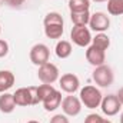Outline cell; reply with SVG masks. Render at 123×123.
Listing matches in <instances>:
<instances>
[{
	"instance_id": "obj_1",
	"label": "cell",
	"mask_w": 123,
	"mask_h": 123,
	"mask_svg": "<svg viewBox=\"0 0 123 123\" xmlns=\"http://www.w3.org/2000/svg\"><path fill=\"white\" fill-rule=\"evenodd\" d=\"M79 99H80L82 105H85L87 109H96V107H100L103 94L94 86H85L80 90V97Z\"/></svg>"
},
{
	"instance_id": "obj_2",
	"label": "cell",
	"mask_w": 123,
	"mask_h": 123,
	"mask_svg": "<svg viewBox=\"0 0 123 123\" xmlns=\"http://www.w3.org/2000/svg\"><path fill=\"white\" fill-rule=\"evenodd\" d=\"M13 97L16 106H31L39 103L36 87H20L16 90V93H13Z\"/></svg>"
},
{
	"instance_id": "obj_3",
	"label": "cell",
	"mask_w": 123,
	"mask_h": 123,
	"mask_svg": "<svg viewBox=\"0 0 123 123\" xmlns=\"http://www.w3.org/2000/svg\"><path fill=\"white\" fill-rule=\"evenodd\" d=\"M92 77L94 80V83L97 86H100V87H109L113 83V80H115V74H113L112 67H109L106 64L94 67Z\"/></svg>"
},
{
	"instance_id": "obj_4",
	"label": "cell",
	"mask_w": 123,
	"mask_h": 123,
	"mask_svg": "<svg viewBox=\"0 0 123 123\" xmlns=\"http://www.w3.org/2000/svg\"><path fill=\"white\" fill-rule=\"evenodd\" d=\"M37 77L42 83L44 85H53L57 79H59V69L56 64L47 62L42 66H39V72H37Z\"/></svg>"
},
{
	"instance_id": "obj_5",
	"label": "cell",
	"mask_w": 123,
	"mask_h": 123,
	"mask_svg": "<svg viewBox=\"0 0 123 123\" xmlns=\"http://www.w3.org/2000/svg\"><path fill=\"white\" fill-rule=\"evenodd\" d=\"M70 39L79 47H86L92 43V34L89 27L86 26H73L70 31Z\"/></svg>"
},
{
	"instance_id": "obj_6",
	"label": "cell",
	"mask_w": 123,
	"mask_h": 123,
	"mask_svg": "<svg viewBox=\"0 0 123 123\" xmlns=\"http://www.w3.org/2000/svg\"><path fill=\"white\" fill-rule=\"evenodd\" d=\"M30 62L36 66H42L44 63L49 62V57H50V50L46 44L43 43H37L34 44L30 49Z\"/></svg>"
},
{
	"instance_id": "obj_7",
	"label": "cell",
	"mask_w": 123,
	"mask_h": 123,
	"mask_svg": "<svg viewBox=\"0 0 123 123\" xmlns=\"http://www.w3.org/2000/svg\"><path fill=\"white\" fill-rule=\"evenodd\" d=\"M89 27L93 31L97 33H105L110 27V19L106 13L103 12H96L90 14V20H89Z\"/></svg>"
},
{
	"instance_id": "obj_8",
	"label": "cell",
	"mask_w": 123,
	"mask_h": 123,
	"mask_svg": "<svg viewBox=\"0 0 123 123\" xmlns=\"http://www.w3.org/2000/svg\"><path fill=\"white\" fill-rule=\"evenodd\" d=\"M100 109L106 116H115L122 109V103H120V100L117 99L116 94H107L102 99Z\"/></svg>"
},
{
	"instance_id": "obj_9",
	"label": "cell",
	"mask_w": 123,
	"mask_h": 123,
	"mask_svg": "<svg viewBox=\"0 0 123 123\" xmlns=\"http://www.w3.org/2000/svg\"><path fill=\"white\" fill-rule=\"evenodd\" d=\"M62 109L66 116H77L82 112V102L79 97L70 94L62 100Z\"/></svg>"
},
{
	"instance_id": "obj_10",
	"label": "cell",
	"mask_w": 123,
	"mask_h": 123,
	"mask_svg": "<svg viewBox=\"0 0 123 123\" xmlns=\"http://www.w3.org/2000/svg\"><path fill=\"white\" fill-rule=\"evenodd\" d=\"M59 83H60L62 90L66 92V93H69V94H73V93L79 89V86H80L79 77H77L76 74H73V73H66V74H63L60 79H59Z\"/></svg>"
},
{
	"instance_id": "obj_11",
	"label": "cell",
	"mask_w": 123,
	"mask_h": 123,
	"mask_svg": "<svg viewBox=\"0 0 123 123\" xmlns=\"http://www.w3.org/2000/svg\"><path fill=\"white\" fill-rule=\"evenodd\" d=\"M86 60L94 67L102 66L106 62V52L99 49V47H96L94 44H90L87 47V50H86Z\"/></svg>"
},
{
	"instance_id": "obj_12",
	"label": "cell",
	"mask_w": 123,
	"mask_h": 123,
	"mask_svg": "<svg viewBox=\"0 0 123 123\" xmlns=\"http://www.w3.org/2000/svg\"><path fill=\"white\" fill-rule=\"evenodd\" d=\"M42 103H43L46 112H53V110H56V109L62 105V93L59 92V90H55L50 96H47Z\"/></svg>"
},
{
	"instance_id": "obj_13",
	"label": "cell",
	"mask_w": 123,
	"mask_h": 123,
	"mask_svg": "<svg viewBox=\"0 0 123 123\" xmlns=\"http://www.w3.org/2000/svg\"><path fill=\"white\" fill-rule=\"evenodd\" d=\"M16 109V102H14V97L12 93H1L0 96V112L1 113H12L13 110Z\"/></svg>"
},
{
	"instance_id": "obj_14",
	"label": "cell",
	"mask_w": 123,
	"mask_h": 123,
	"mask_svg": "<svg viewBox=\"0 0 123 123\" xmlns=\"http://www.w3.org/2000/svg\"><path fill=\"white\" fill-rule=\"evenodd\" d=\"M14 85V74L10 70H0V93L7 92Z\"/></svg>"
},
{
	"instance_id": "obj_15",
	"label": "cell",
	"mask_w": 123,
	"mask_h": 123,
	"mask_svg": "<svg viewBox=\"0 0 123 123\" xmlns=\"http://www.w3.org/2000/svg\"><path fill=\"white\" fill-rule=\"evenodd\" d=\"M73 52V47H72V43L67 42V40H60L57 42L56 44V49H55V53L59 59H67Z\"/></svg>"
},
{
	"instance_id": "obj_16",
	"label": "cell",
	"mask_w": 123,
	"mask_h": 123,
	"mask_svg": "<svg viewBox=\"0 0 123 123\" xmlns=\"http://www.w3.org/2000/svg\"><path fill=\"white\" fill-rule=\"evenodd\" d=\"M70 20L73 26H87L90 20V13L89 10L86 12H73L70 13Z\"/></svg>"
},
{
	"instance_id": "obj_17",
	"label": "cell",
	"mask_w": 123,
	"mask_h": 123,
	"mask_svg": "<svg viewBox=\"0 0 123 123\" xmlns=\"http://www.w3.org/2000/svg\"><path fill=\"white\" fill-rule=\"evenodd\" d=\"M92 44H94L96 47H99V49L106 52L109 49V46H110V39L105 33H97L94 37H92Z\"/></svg>"
},
{
	"instance_id": "obj_18",
	"label": "cell",
	"mask_w": 123,
	"mask_h": 123,
	"mask_svg": "<svg viewBox=\"0 0 123 123\" xmlns=\"http://www.w3.org/2000/svg\"><path fill=\"white\" fill-rule=\"evenodd\" d=\"M90 7V0H69L70 13L73 12H86Z\"/></svg>"
},
{
	"instance_id": "obj_19",
	"label": "cell",
	"mask_w": 123,
	"mask_h": 123,
	"mask_svg": "<svg viewBox=\"0 0 123 123\" xmlns=\"http://www.w3.org/2000/svg\"><path fill=\"white\" fill-rule=\"evenodd\" d=\"M44 34L49 39H60L63 34V25H47L44 26Z\"/></svg>"
},
{
	"instance_id": "obj_20",
	"label": "cell",
	"mask_w": 123,
	"mask_h": 123,
	"mask_svg": "<svg viewBox=\"0 0 123 123\" xmlns=\"http://www.w3.org/2000/svg\"><path fill=\"white\" fill-rule=\"evenodd\" d=\"M107 12L112 16L123 14V0H107Z\"/></svg>"
},
{
	"instance_id": "obj_21",
	"label": "cell",
	"mask_w": 123,
	"mask_h": 123,
	"mask_svg": "<svg viewBox=\"0 0 123 123\" xmlns=\"http://www.w3.org/2000/svg\"><path fill=\"white\" fill-rule=\"evenodd\" d=\"M36 90H37V99H39V103H40V102H43L47 96H50L56 89L53 87V85H44V83H43V85L37 86Z\"/></svg>"
},
{
	"instance_id": "obj_22",
	"label": "cell",
	"mask_w": 123,
	"mask_h": 123,
	"mask_svg": "<svg viewBox=\"0 0 123 123\" xmlns=\"http://www.w3.org/2000/svg\"><path fill=\"white\" fill-rule=\"evenodd\" d=\"M43 25L44 26H47V25H63V17L57 12H50V13H47L44 16Z\"/></svg>"
},
{
	"instance_id": "obj_23",
	"label": "cell",
	"mask_w": 123,
	"mask_h": 123,
	"mask_svg": "<svg viewBox=\"0 0 123 123\" xmlns=\"http://www.w3.org/2000/svg\"><path fill=\"white\" fill-rule=\"evenodd\" d=\"M85 123H103V117L97 113H90V115L86 116Z\"/></svg>"
},
{
	"instance_id": "obj_24",
	"label": "cell",
	"mask_w": 123,
	"mask_h": 123,
	"mask_svg": "<svg viewBox=\"0 0 123 123\" xmlns=\"http://www.w3.org/2000/svg\"><path fill=\"white\" fill-rule=\"evenodd\" d=\"M50 123H70L69 122V119H67V116L66 115H55L52 119H50Z\"/></svg>"
},
{
	"instance_id": "obj_25",
	"label": "cell",
	"mask_w": 123,
	"mask_h": 123,
	"mask_svg": "<svg viewBox=\"0 0 123 123\" xmlns=\"http://www.w3.org/2000/svg\"><path fill=\"white\" fill-rule=\"evenodd\" d=\"M9 53V43L3 39H0V57H4L7 56Z\"/></svg>"
},
{
	"instance_id": "obj_26",
	"label": "cell",
	"mask_w": 123,
	"mask_h": 123,
	"mask_svg": "<svg viewBox=\"0 0 123 123\" xmlns=\"http://www.w3.org/2000/svg\"><path fill=\"white\" fill-rule=\"evenodd\" d=\"M25 1H26V0H9L7 4L12 6V7H19V6H22Z\"/></svg>"
},
{
	"instance_id": "obj_27",
	"label": "cell",
	"mask_w": 123,
	"mask_h": 123,
	"mask_svg": "<svg viewBox=\"0 0 123 123\" xmlns=\"http://www.w3.org/2000/svg\"><path fill=\"white\" fill-rule=\"evenodd\" d=\"M116 96H117V99L120 100V103H122V106H123V87L119 90V92H117V94H116Z\"/></svg>"
},
{
	"instance_id": "obj_28",
	"label": "cell",
	"mask_w": 123,
	"mask_h": 123,
	"mask_svg": "<svg viewBox=\"0 0 123 123\" xmlns=\"http://www.w3.org/2000/svg\"><path fill=\"white\" fill-rule=\"evenodd\" d=\"M93 1H96V3H103V1H107V0H93Z\"/></svg>"
},
{
	"instance_id": "obj_29",
	"label": "cell",
	"mask_w": 123,
	"mask_h": 123,
	"mask_svg": "<svg viewBox=\"0 0 123 123\" xmlns=\"http://www.w3.org/2000/svg\"><path fill=\"white\" fill-rule=\"evenodd\" d=\"M27 123H40V122H37V120H29Z\"/></svg>"
},
{
	"instance_id": "obj_30",
	"label": "cell",
	"mask_w": 123,
	"mask_h": 123,
	"mask_svg": "<svg viewBox=\"0 0 123 123\" xmlns=\"http://www.w3.org/2000/svg\"><path fill=\"white\" fill-rule=\"evenodd\" d=\"M103 123H112L110 120H107V119H103Z\"/></svg>"
},
{
	"instance_id": "obj_31",
	"label": "cell",
	"mask_w": 123,
	"mask_h": 123,
	"mask_svg": "<svg viewBox=\"0 0 123 123\" xmlns=\"http://www.w3.org/2000/svg\"><path fill=\"white\" fill-rule=\"evenodd\" d=\"M120 123H123V112H122V115H120Z\"/></svg>"
},
{
	"instance_id": "obj_32",
	"label": "cell",
	"mask_w": 123,
	"mask_h": 123,
	"mask_svg": "<svg viewBox=\"0 0 123 123\" xmlns=\"http://www.w3.org/2000/svg\"><path fill=\"white\" fill-rule=\"evenodd\" d=\"M3 1H4V3H7V1H9V0H3Z\"/></svg>"
},
{
	"instance_id": "obj_33",
	"label": "cell",
	"mask_w": 123,
	"mask_h": 123,
	"mask_svg": "<svg viewBox=\"0 0 123 123\" xmlns=\"http://www.w3.org/2000/svg\"><path fill=\"white\" fill-rule=\"evenodd\" d=\"M0 33H1V26H0Z\"/></svg>"
}]
</instances>
